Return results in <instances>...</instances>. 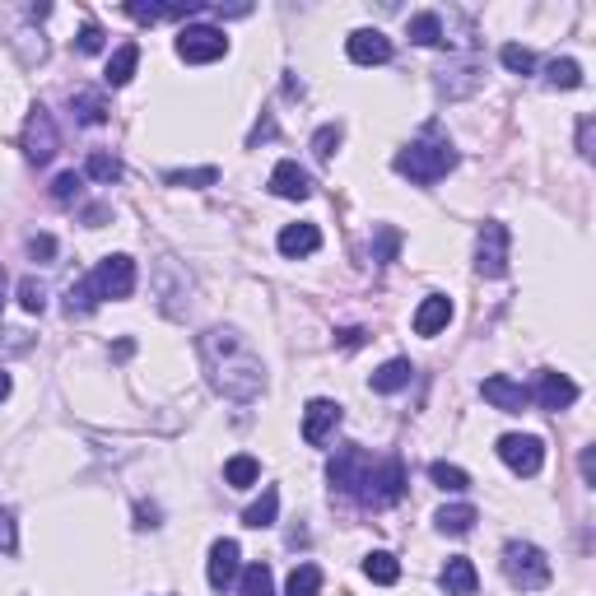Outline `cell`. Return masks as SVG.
I'll list each match as a JSON object with an SVG mask.
<instances>
[{
  "label": "cell",
  "instance_id": "cell-1",
  "mask_svg": "<svg viewBox=\"0 0 596 596\" xmlns=\"http://www.w3.org/2000/svg\"><path fill=\"white\" fill-rule=\"evenodd\" d=\"M201 364L210 373V387L229 401H257L266 392V368L261 354L247 345V336H238L233 326H210L201 336Z\"/></svg>",
  "mask_w": 596,
  "mask_h": 596
},
{
  "label": "cell",
  "instance_id": "cell-2",
  "mask_svg": "<svg viewBox=\"0 0 596 596\" xmlns=\"http://www.w3.org/2000/svg\"><path fill=\"white\" fill-rule=\"evenodd\" d=\"M392 168L401 177H410L415 187H434L438 177H447L452 168H457V149L447 145L438 131H429L424 140H410L406 149H396Z\"/></svg>",
  "mask_w": 596,
  "mask_h": 596
},
{
  "label": "cell",
  "instance_id": "cell-3",
  "mask_svg": "<svg viewBox=\"0 0 596 596\" xmlns=\"http://www.w3.org/2000/svg\"><path fill=\"white\" fill-rule=\"evenodd\" d=\"M503 573H508V583L522 587V592H541L550 583V559L527 541H508L503 545Z\"/></svg>",
  "mask_w": 596,
  "mask_h": 596
},
{
  "label": "cell",
  "instance_id": "cell-4",
  "mask_svg": "<svg viewBox=\"0 0 596 596\" xmlns=\"http://www.w3.org/2000/svg\"><path fill=\"white\" fill-rule=\"evenodd\" d=\"M373 466H378V461L368 457L364 447H340L336 457H331V485H336L340 494H350V499L364 503V489H368Z\"/></svg>",
  "mask_w": 596,
  "mask_h": 596
},
{
  "label": "cell",
  "instance_id": "cell-5",
  "mask_svg": "<svg viewBox=\"0 0 596 596\" xmlns=\"http://www.w3.org/2000/svg\"><path fill=\"white\" fill-rule=\"evenodd\" d=\"M224 52H229V38H224V28H215V24H187L182 38H177V56L191 61V66H210V61H219Z\"/></svg>",
  "mask_w": 596,
  "mask_h": 596
},
{
  "label": "cell",
  "instance_id": "cell-6",
  "mask_svg": "<svg viewBox=\"0 0 596 596\" xmlns=\"http://www.w3.org/2000/svg\"><path fill=\"white\" fill-rule=\"evenodd\" d=\"M89 285H94V294H98V303L103 298H131L136 294V261L131 257H103L94 266V275H89Z\"/></svg>",
  "mask_w": 596,
  "mask_h": 596
},
{
  "label": "cell",
  "instance_id": "cell-7",
  "mask_svg": "<svg viewBox=\"0 0 596 596\" xmlns=\"http://www.w3.org/2000/svg\"><path fill=\"white\" fill-rule=\"evenodd\" d=\"M475 271L485 280H503L508 275V229L499 219H489L480 229V238H475Z\"/></svg>",
  "mask_w": 596,
  "mask_h": 596
},
{
  "label": "cell",
  "instance_id": "cell-8",
  "mask_svg": "<svg viewBox=\"0 0 596 596\" xmlns=\"http://www.w3.org/2000/svg\"><path fill=\"white\" fill-rule=\"evenodd\" d=\"M499 457L513 475H527L531 480V475H541V466H545V443L536 434H503Z\"/></svg>",
  "mask_w": 596,
  "mask_h": 596
},
{
  "label": "cell",
  "instance_id": "cell-9",
  "mask_svg": "<svg viewBox=\"0 0 596 596\" xmlns=\"http://www.w3.org/2000/svg\"><path fill=\"white\" fill-rule=\"evenodd\" d=\"M406 494V466L396 457L378 461L373 466V475H368V489H364V503H373V508H387V503H396Z\"/></svg>",
  "mask_w": 596,
  "mask_h": 596
},
{
  "label": "cell",
  "instance_id": "cell-10",
  "mask_svg": "<svg viewBox=\"0 0 596 596\" xmlns=\"http://www.w3.org/2000/svg\"><path fill=\"white\" fill-rule=\"evenodd\" d=\"M56 145H61V136H56V122L47 108H33L24 122V154L28 163H47L56 154Z\"/></svg>",
  "mask_w": 596,
  "mask_h": 596
},
{
  "label": "cell",
  "instance_id": "cell-11",
  "mask_svg": "<svg viewBox=\"0 0 596 596\" xmlns=\"http://www.w3.org/2000/svg\"><path fill=\"white\" fill-rule=\"evenodd\" d=\"M340 420H345V415H340L336 401L317 396V401H308V410H303V438H308L312 447H326L331 438H336Z\"/></svg>",
  "mask_w": 596,
  "mask_h": 596
},
{
  "label": "cell",
  "instance_id": "cell-12",
  "mask_svg": "<svg viewBox=\"0 0 596 596\" xmlns=\"http://www.w3.org/2000/svg\"><path fill=\"white\" fill-rule=\"evenodd\" d=\"M345 52H350L354 66H387L392 61V38L378 33V28H359V33H350Z\"/></svg>",
  "mask_w": 596,
  "mask_h": 596
},
{
  "label": "cell",
  "instance_id": "cell-13",
  "mask_svg": "<svg viewBox=\"0 0 596 596\" xmlns=\"http://www.w3.org/2000/svg\"><path fill=\"white\" fill-rule=\"evenodd\" d=\"M536 401L541 410H569L578 401V382L569 373H555V368H541L536 373Z\"/></svg>",
  "mask_w": 596,
  "mask_h": 596
},
{
  "label": "cell",
  "instance_id": "cell-14",
  "mask_svg": "<svg viewBox=\"0 0 596 596\" xmlns=\"http://www.w3.org/2000/svg\"><path fill=\"white\" fill-rule=\"evenodd\" d=\"M485 401L494 410H503V415H522L527 410V401H531V392L522 387V382H513V378H503V373H494V378H485Z\"/></svg>",
  "mask_w": 596,
  "mask_h": 596
},
{
  "label": "cell",
  "instance_id": "cell-15",
  "mask_svg": "<svg viewBox=\"0 0 596 596\" xmlns=\"http://www.w3.org/2000/svg\"><path fill=\"white\" fill-rule=\"evenodd\" d=\"M238 559H243V550H238V541H215L210 545V587L215 592H229L233 578H238Z\"/></svg>",
  "mask_w": 596,
  "mask_h": 596
},
{
  "label": "cell",
  "instance_id": "cell-16",
  "mask_svg": "<svg viewBox=\"0 0 596 596\" xmlns=\"http://www.w3.org/2000/svg\"><path fill=\"white\" fill-rule=\"evenodd\" d=\"M271 191H275V196H285V201H308V196H312V177H308V168H298L294 159L275 163Z\"/></svg>",
  "mask_w": 596,
  "mask_h": 596
},
{
  "label": "cell",
  "instance_id": "cell-17",
  "mask_svg": "<svg viewBox=\"0 0 596 596\" xmlns=\"http://www.w3.org/2000/svg\"><path fill=\"white\" fill-rule=\"evenodd\" d=\"M452 322V298L447 294H429L415 312V336H438L443 326Z\"/></svg>",
  "mask_w": 596,
  "mask_h": 596
},
{
  "label": "cell",
  "instance_id": "cell-18",
  "mask_svg": "<svg viewBox=\"0 0 596 596\" xmlns=\"http://www.w3.org/2000/svg\"><path fill=\"white\" fill-rule=\"evenodd\" d=\"M475 583H480V578H475V564L461 555L447 559L443 573H438V587H443L447 596H475Z\"/></svg>",
  "mask_w": 596,
  "mask_h": 596
},
{
  "label": "cell",
  "instance_id": "cell-19",
  "mask_svg": "<svg viewBox=\"0 0 596 596\" xmlns=\"http://www.w3.org/2000/svg\"><path fill=\"white\" fill-rule=\"evenodd\" d=\"M322 247V229L317 224H289V229H280V252L285 257H312Z\"/></svg>",
  "mask_w": 596,
  "mask_h": 596
},
{
  "label": "cell",
  "instance_id": "cell-20",
  "mask_svg": "<svg viewBox=\"0 0 596 596\" xmlns=\"http://www.w3.org/2000/svg\"><path fill=\"white\" fill-rule=\"evenodd\" d=\"M410 378H415V368H410V359H387V364L373 373V392L392 396L401 392V387H410Z\"/></svg>",
  "mask_w": 596,
  "mask_h": 596
},
{
  "label": "cell",
  "instance_id": "cell-21",
  "mask_svg": "<svg viewBox=\"0 0 596 596\" xmlns=\"http://www.w3.org/2000/svg\"><path fill=\"white\" fill-rule=\"evenodd\" d=\"M70 112H75V122L80 126H103L108 122V103H103V94H94V89L70 94Z\"/></svg>",
  "mask_w": 596,
  "mask_h": 596
},
{
  "label": "cell",
  "instance_id": "cell-22",
  "mask_svg": "<svg viewBox=\"0 0 596 596\" xmlns=\"http://www.w3.org/2000/svg\"><path fill=\"white\" fill-rule=\"evenodd\" d=\"M136 66H140V47H136V42H126V47H117V52H112L108 75H103V80H108L112 89H122V84H131Z\"/></svg>",
  "mask_w": 596,
  "mask_h": 596
},
{
  "label": "cell",
  "instance_id": "cell-23",
  "mask_svg": "<svg viewBox=\"0 0 596 596\" xmlns=\"http://www.w3.org/2000/svg\"><path fill=\"white\" fill-rule=\"evenodd\" d=\"M257 480H261V461H257V457L238 452V457L224 461V485H233V489H252Z\"/></svg>",
  "mask_w": 596,
  "mask_h": 596
},
{
  "label": "cell",
  "instance_id": "cell-24",
  "mask_svg": "<svg viewBox=\"0 0 596 596\" xmlns=\"http://www.w3.org/2000/svg\"><path fill=\"white\" fill-rule=\"evenodd\" d=\"M201 5H145V0H131L126 5V14L131 19H140V24H159V19H187V14H196Z\"/></svg>",
  "mask_w": 596,
  "mask_h": 596
},
{
  "label": "cell",
  "instance_id": "cell-25",
  "mask_svg": "<svg viewBox=\"0 0 596 596\" xmlns=\"http://www.w3.org/2000/svg\"><path fill=\"white\" fill-rule=\"evenodd\" d=\"M438 531H443V536H466V531L475 527V508L471 503H452V508H438Z\"/></svg>",
  "mask_w": 596,
  "mask_h": 596
},
{
  "label": "cell",
  "instance_id": "cell-26",
  "mask_svg": "<svg viewBox=\"0 0 596 596\" xmlns=\"http://www.w3.org/2000/svg\"><path fill=\"white\" fill-rule=\"evenodd\" d=\"M545 84H550V89H578V84H583V66H578L573 56H555V61L545 66Z\"/></svg>",
  "mask_w": 596,
  "mask_h": 596
},
{
  "label": "cell",
  "instance_id": "cell-27",
  "mask_svg": "<svg viewBox=\"0 0 596 596\" xmlns=\"http://www.w3.org/2000/svg\"><path fill=\"white\" fill-rule=\"evenodd\" d=\"M410 38L420 42V47H443V42H447V33H443V19H438L434 10L415 14V19H410Z\"/></svg>",
  "mask_w": 596,
  "mask_h": 596
},
{
  "label": "cell",
  "instance_id": "cell-28",
  "mask_svg": "<svg viewBox=\"0 0 596 596\" xmlns=\"http://www.w3.org/2000/svg\"><path fill=\"white\" fill-rule=\"evenodd\" d=\"M275 513H280V489H261V499L243 513V522L261 531V527H275Z\"/></svg>",
  "mask_w": 596,
  "mask_h": 596
},
{
  "label": "cell",
  "instance_id": "cell-29",
  "mask_svg": "<svg viewBox=\"0 0 596 596\" xmlns=\"http://www.w3.org/2000/svg\"><path fill=\"white\" fill-rule=\"evenodd\" d=\"M122 159L117 154H103V149H94L89 154V163H84V177H94V182H122Z\"/></svg>",
  "mask_w": 596,
  "mask_h": 596
},
{
  "label": "cell",
  "instance_id": "cell-30",
  "mask_svg": "<svg viewBox=\"0 0 596 596\" xmlns=\"http://www.w3.org/2000/svg\"><path fill=\"white\" fill-rule=\"evenodd\" d=\"M317 592H322V569H317V564H298V569L289 573L285 596H317Z\"/></svg>",
  "mask_w": 596,
  "mask_h": 596
},
{
  "label": "cell",
  "instance_id": "cell-31",
  "mask_svg": "<svg viewBox=\"0 0 596 596\" xmlns=\"http://www.w3.org/2000/svg\"><path fill=\"white\" fill-rule=\"evenodd\" d=\"M364 573L373 578V583L392 587L396 578H401V564H396V555H387V550H373V555L364 559Z\"/></svg>",
  "mask_w": 596,
  "mask_h": 596
},
{
  "label": "cell",
  "instance_id": "cell-32",
  "mask_svg": "<svg viewBox=\"0 0 596 596\" xmlns=\"http://www.w3.org/2000/svg\"><path fill=\"white\" fill-rule=\"evenodd\" d=\"M94 308H98V294H94V285H89V275H84V280H75V285L66 289V312L70 317H89Z\"/></svg>",
  "mask_w": 596,
  "mask_h": 596
},
{
  "label": "cell",
  "instance_id": "cell-33",
  "mask_svg": "<svg viewBox=\"0 0 596 596\" xmlns=\"http://www.w3.org/2000/svg\"><path fill=\"white\" fill-rule=\"evenodd\" d=\"M429 480H434L438 489H447V494H461V489H471V475L461 471V466H447V461H434V466H429Z\"/></svg>",
  "mask_w": 596,
  "mask_h": 596
},
{
  "label": "cell",
  "instance_id": "cell-34",
  "mask_svg": "<svg viewBox=\"0 0 596 596\" xmlns=\"http://www.w3.org/2000/svg\"><path fill=\"white\" fill-rule=\"evenodd\" d=\"M168 187H215L219 182V168H173V173H163Z\"/></svg>",
  "mask_w": 596,
  "mask_h": 596
},
{
  "label": "cell",
  "instance_id": "cell-35",
  "mask_svg": "<svg viewBox=\"0 0 596 596\" xmlns=\"http://www.w3.org/2000/svg\"><path fill=\"white\" fill-rule=\"evenodd\" d=\"M243 596H275V578L266 564H247L243 569Z\"/></svg>",
  "mask_w": 596,
  "mask_h": 596
},
{
  "label": "cell",
  "instance_id": "cell-36",
  "mask_svg": "<svg viewBox=\"0 0 596 596\" xmlns=\"http://www.w3.org/2000/svg\"><path fill=\"white\" fill-rule=\"evenodd\" d=\"M19 308H24V312H42V308H47V285L33 280V275H24V280H19Z\"/></svg>",
  "mask_w": 596,
  "mask_h": 596
},
{
  "label": "cell",
  "instance_id": "cell-37",
  "mask_svg": "<svg viewBox=\"0 0 596 596\" xmlns=\"http://www.w3.org/2000/svg\"><path fill=\"white\" fill-rule=\"evenodd\" d=\"M499 61L513 70V75H531V70H536V56H531L527 47H517V42H508V47H503Z\"/></svg>",
  "mask_w": 596,
  "mask_h": 596
},
{
  "label": "cell",
  "instance_id": "cell-38",
  "mask_svg": "<svg viewBox=\"0 0 596 596\" xmlns=\"http://www.w3.org/2000/svg\"><path fill=\"white\" fill-rule=\"evenodd\" d=\"M75 196H80V173H61L52 182V201H61V205H70L75 201Z\"/></svg>",
  "mask_w": 596,
  "mask_h": 596
},
{
  "label": "cell",
  "instance_id": "cell-39",
  "mask_svg": "<svg viewBox=\"0 0 596 596\" xmlns=\"http://www.w3.org/2000/svg\"><path fill=\"white\" fill-rule=\"evenodd\" d=\"M19 550V531H14V513L0 508V555H14Z\"/></svg>",
  "mask_w": 596,
  "mask_h": 596
},
{
  "label": "cell",
  "instance_id": "cell-40",
  "mask_svg": "<svg viewBox=\"0 0 596 596\" xmlns=\"http://www.w3.org/2000/svg\"><path fill=\"white\" fill-rule=\"evenodd\" d=\"M340 145V126H322L317 136H312V149H317V159H331Z\"/></svg>",
  "mask_w": 596,
  "mask_h": 596
},
{
  "label": "cell",
  "instance_id": "cell-41",
  "mask_svg": "<svg viewBox=\"0 0 596 596\" xmlns=\"http://www.w3.org/2000/svg\"><path fill=\"white\" fill-rule=\"evenodd\" d=\"M28 257H33V261H52L56 257V238H52V233H33V238H28Z\"/></svg>",
  "mask_w": 596,
  "mask_h": 596
},
{
  "label": "cell",
  "instance_id": "cell-42",
  "mask_svg": "<svg viewBox=\"0 0 596 596\" xmlns=\"http://www.w3.org/2000/svg\"><path fill=\"white\" fill-rule=\"evenodd\" d=\"M80 52H89V56L103 52V28H98V24H84L80 28Z\"/></svg>",
  "mask_w": 596,
  "mask_h": 596
},
{
  "label": "cell",
  "instance_id": "cell-43",
  "mask_svg": "<svg viewBox=\"0 0 596 596\" xmlns=\"http://www.w3.org/2000/svg\"><path fill=\"white\" fill-rule=\"evenodd\" d=\"M578 154H583V159H592V154H596V149H592V117L578 122Z\"/></svg>",
  "mask_w": 596,
  "mask_h": 596
},
{
  "label": "cell",
  "instance_id": "cell-44",
  "mask_svg": "<svg viewBox=\"0 0 596 596\" xmlns=\"http://www.w3.org/2000/svg\"><path fill=\"white\" fill-rule=\"evenodd\" d=\"M275 136V122L271 117H261L257 126H252V136H247V145H261V140H271Z\"/></svg>",
  "mask_w": 596,
  "mask_h": 596
},
{
  "label": "cell",
  "instance_id": "cell-45",
  "mask_svg": "<svg viewBox=\"0 0 596 596\" xmlns=\"http://www.w3.org/2000/svg\"><path fill=\"white\" fill-rule=\"evenodd\" d=\"M583 480L587 485H596V452L592 447H583Z\"/></svg>",
  "mask_w": 596,
  "mask_h": 596
},
{
  "label": "cell",
  "instance_id": "cell-46",
  "mask_svg": "<svg viewBox=\"0 0 596 596\" xmlns=\"http://www.w3.org/2000/svg\"><path fill=\"white\" fill-rule=\"evenodd\" d=\"M340 345H345V350H359V345H364V331H359V326L340 331Z\"/></svg>",
  "mask_w": 596,
  "mask_h": 596
},
{
  "label": "cell",
  "instance_id": "cell-47",
  "mask_svg": "<svg viewBox=\"0 0 596 596\" xmlns=\"http://www.w3.org/2000/svg\"><path fill=\"white\" fill-rule=\"evenodd\" d=\"M10 387H14V382H10V373H5V368H0V401H5V396H10Z\"/></svg>",
  "mask_w": 596,
  "mask_h": 596
},
{
  "label": "cell",
  "instance_id": "cell-48",
  "mask_svg": "<svg viewBox=\"0 0 596 596\" xmlns=\"http://www.w3.org/2000/svg\"><path fill=\"white\" fill-rule=\"evenodd\" d=\"M0 308H5V271H0Z\"/></svg>",
  "mask_w": 596,
  "mask_h": 596
}]
</instances>
